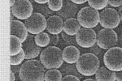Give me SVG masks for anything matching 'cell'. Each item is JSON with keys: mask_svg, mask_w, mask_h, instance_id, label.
Returning a JSON list of instances; mask_svg holds the SVG:
<instances>
[{"mask_svg": "<svg viewBox=\"0 0 122 81\" xmlns=\"http://www.w3.org/2000/svg\"><path fill=\"white\" fill-rule=\"evenodd\" d=\"M45 69L40 61L27 60L20 66L19 77L21 81H44Z\"/></svg>", "mask_w": 122, "mask_h": 81, "instance_id": "6da1fadb", "label": "cell"}, {"mask_svg": "<svg viewBox=\"0 0 122 81\" xmlns=\"http://www.w3.org/2000/svg\"><path fill=\"white\" fill-rule=\"evenodd\" d=\"M40 62L48 70L58 69L64 64L63 51L56 46H48L40 54Z\"/></svg>", "mask_w": 122, "mask_h": 81, "instance_id": "7a4b0ae2", "label": "cell"}, {"mask_svg": "<svg viewBox=\"0 0 122 81\" xmlns=\"http://www.w3.org/2000/svg\"><path fill=\"white\" fill-rule=\"evenodd\" d=\"M76 69L81 76H91L95 75L100 67L99 59L91 53H85L81 55L76 62Z\"/></svg>", "mask_w": 122, "mask_h": 81, "instance_id": "3957f363", "label": "cell"}, {"mask_svg": "<svg viewBox=\"0 0 122 81\" xmlns=\"http://www.w3.org/2000/svg\"><path fill=\"white\" fill-rule=\"evenodd\" d=\"M100 13L90 7H85L77 13V20L85 29H93L99 23Z\"/></svg>", "mask_w": 122, "mask_h": 81, "instance_id": "277c9868", "label": "cell"}, {"mask_svg": "<svg viewBox=\"0 0 122 81\" xmlns=\"http://www.w3.org/2000/svg\"><path fill=\"white\" fill-rule=\"evenodd\" d=\"M103 62L106 67L112 71H122V49L117 46L109 49L104 54Z\"/></svg>", "mask_w": 122, "mask_h": 81, "instance_id": "5b68a950", "label": "cell"}, {"mask_svg": "<svg viewBox=\"0 0 122 81\" xmlns=\"http://www.w3.org/2000/svg\"><path fill=\"white\" fill-rule=\"evenodd\" d=\"M25 25L30 34L38 35L46 29V17L39 12H34L25 21Z\"/></svg>", "mask_w": 122, "mask_h": 81, "instance_id": "8992f818", "label": "cell"}, {"mask_svg": "<svg viewBox=\"0 0 122 81\" xmlns=\"http://www.w3.org/2000/svg\"><path fill=\"white\" fill-rule=\"evenodd\" d=\"M118 37L113 29H101L97 33V44L103 50H109L111 48L116 47L117 44Z\"/></svg>", "mask_w": 122, "mask_h": 81, "instance_id": "52a82bcc", "label": "cell"}, {"mask_svg": "<svg viewBox=\"0 0 122 81\" xmlns=\"http://www.w3.org/2000/svg\"><path fill=\"white\" fill-rule=\"evenodd\" d=\"M119 13L117 10L113 8H105L100 12L99 24L102 27L106 29H116L120 24Z\"/></svg>", "mask_w": 122, "mask_h": 81, "instance_id": "ba28073f", "label": "cell"}, {"mask_svg": "<svg viewBox=\"0 0 122 81\" xmlns=\"http://www.w3.org/2000/svg\"><path fill=\"white\" fill-rule=\"evenodd\" d=\"M33 7L29 0H18L11 7V13L19 19H28L33 15Z\"/></svg>", "mask_w": 122, "mask_h": 81, "instance_id": "9c48e42d", "label": "cell"}, {"mask_svg": "<svg viewBox=\"0 0 122 81\" xmlns=\"http://www.w3.org/2000/svg\"><path fill=\"white\" fill-rule=\"evenodd\" d=\"M97 40V34L92 29H81L76 35V41L78 45L82 48H90L94 46Z\"/></svg>", "mask_w": 122, "mask_h": 81, "instance_id": "30bf717a", "label": "cell"}, {"mask_svg": "<svg viewBox=\"0 0 122 81\" xmlns=\"http://www.w3.org/2000/svg\"><path fill=\"white\" fill-rule=\"evenodd\" d=\"M35 36L33 35H29L26 41L23 43V49L22 50L25 52V59L27 60H31L33 59L41 54L42 53V49L37 45L34 41Z\"/></svg>", "mask_w": 122, "mask_h": 81, "instance_id": "8fae6325", "label": "cell"}, {"mask_svg": "<svg viewBox=\"0 0 122 81\" xmlns=\"http://www.w3.org/2000/svg\"><path fill=\"white\" fill-rule=\"evenodd\" d=\"M64 21L59 15H51L46 19V31L51 35H58L64 30Z\"/></svg>", "mask_w": 122, "mask_h": 81, "instance_id": "7c38bea8", "label": "cell"}, {"mask_svg": "<svg viewBox=\"0 0 122 81\" xmlns=\"http://www.w3.org/2000/svg\"><path fill=\"white\" fill-rule=\"evenodd\" d=\"M11 36H15L22 43L28 38V30L25 24L20 20H13L11 23Z\"/></svg>", "mask_w": 122, "mask_h": 81, "instance_id": "4fadbf2b", "label": "cell"}, {"mask_svg": "<svg viewBox=\"0 0 122 81\" xmlns=\"http://www.w3.org/2000/svg\"><path fill=\"white\" fill-rule=\"evenodd\" d=\"M78 11V7L75 3H73L72 1H64L62 8L60 11L57 12V15H59L62 19H70L74 18V16L76 15V12Z\"/></svg>", "mask_w": 122, "mask_h": 81, "instance_id": "5bb4252c", "label": "cell"}, {"mask_svg": "<svg viewBox=\"0 0 122 81\" xmlns=\"http://www.w3.org/2000/svg\"><path fill=\"white\" fill-rule=\"evenodd\" d=\"M80 51L74 45H68L63 50V58L66 63L75 64L80 58Z\"/></svg>", "mask_w": 122, "mask_h": 81, "instance_id": "9a60e30c", "label": "cell"}, {"mask_svg": "<svg viewBox=\"0 0 122 81\" xmlns=\"http://www.w3.org/2000/svg\"><path fill=\"white\" fill-rule=\"evenodd\" d=\"M81 29V24L77 19L70 18L64 21V33L68 36H76Z\"/></svg>", "mask_w": 122, "mask_h": 81, "instance_id": "2e32d148", "label": "cell"}, {"mask_svg": "<svg viewBox=\"0 0 122 81\" xmlns=\"http://www.w3.org/2000/svg\"><path fill=\"white\" fill-rule=\"evenodd\" d=\"M96 81H116V72L104 67H101L95 74Z\"/></svg>", "mask_w": 122, "mask_h": 81, "instance_id": "e0dca14e", "label": "cell"}, {"mask_svg": "<svg viewBox=\"0 0 122 81\" xmlns=\"http://www.w3.org/2000/svg\"><path fill=\"white\" fill-rule=\"evenodd\" d=\"M11 41V48H10V54L11 56H15L20 53L23 49V44L20 40L15 36H11L10 37Z\"/></svg>", "mask_w": 122, "mask_h": 81, "instance_id": "ac0fdd59", "label": "cell"}, {"mask_svg": "<svg viewBox=\"0 0 122 81\" xmlns=\"http://www.w3.org/2000/svg\"><path fill=\"white\" fill-rule=\"evenodd\" d=\"M60 71L62 73V75H65V76H75L78 77L79 79L81 78V75L78 72L77 69H76V66L74 64H63L62 67L60 68Z\"/></svg>", "mask_w": 122, "mask_h": 81, "instance_id": "d6986e66", "label": "cell"}, {"mask_svg": "<svg viewBox=\"0 0 122 81\" xmlns=\"http://www.w3.org/2000/svg\"><path fill=\"white\" fill-rule=\"evenodd\" d=\"M62 79V73L58 69H51L45 74V81H61Z\"/></svg>", "mask_w": 122, "mask_h": 81, "instance_id": "ffe728a7", "label": "cell"}, {"mask_svg": "<svg viewBox=\"0 0 122 81\" xmlns=\"http://www.w3.org/2000/svg\"><path fill=\"white\" fill-rule=\"evenodd\" d=\"M35 43L39 47H46L50 44V35L46 33H42L36 35L34 37Z\"/></svg>", "mask_w": 122, "mask_h": 81, "instance_id": "44dd1931", "label": "cell"}, {"mask_svg": "<svg viewBox=\"0 0 122 81\" xmlns=\"http://www.w3.org/2000/svg\"><path fill=\"white\" fill-rule=\"evenodd\" d=\"M88 3L90 5V7H91V8L96 10V11H98V10L103 11L108 4V1L107 0H99V1H98V0H89Z\"/></svg>", "mask_w": 122, "mask_h": 81, "instance_id": "7402d4cb", "label": "cell"}, {"mask_svg": "<svg viewBox=\"0 0 122 81\" xmlns=\"http://www.w3.org/2000/svg\"><path fill=\"white\" fill-rule=\"evenodd\" d=\"M25 52L22 50L20 51V53H19L18 54L15 55V56H11V58H10L11 66H18V65L22 63L23 61L25 60Z\"/></svg>", "mask_w": 122, "mask_h": 81, "instance_id": "603a6c76", "label": "cell"}, {"mask_svg": "<svg viewBox=\"0 0 122 81\" xmlns=\"http://www.w3.org/2000/svg\"><path fill=\"white\" fill-rule=\"evenodd\" d=\"M63 4H64V1L62 0H50L49 3H47V6L51 11L58 12L62 8Z\"/></svg>", "mask_w": 122, "mask_h": 81, "instance_id": "cb8c5ba5", "label": "cell"}, {"mask_svg": "<svg viewBox=\"0 0 122 81\" xmlns=\"http://www.w3.org/2000/svg\"><path fill=\"white\" fill-rule=\"evenodd\" d=\"M61 36H62V38L63 40L64 41V42L66 44H68V45H76V37H73V36H68L67 35L66 33H61Z\"/></svg>", "mask_w": 122, "mask_h": 81, "instance_id": "d4e9b609", "label": "cell"}, {"mask_svg": "<svg viewBox=\"0 0 122 81\" xmlns=\"http://www.w3.org/2000/svg\"><path fill=\"white\" fill-rule=\"evenodd\" d=\"M36 8L37 10H38L42 15H44L45 17L46 16H48V15H51L52 14L53 11H51L50 9H49L48 6H46V5H43V6H36Z\"/></svg>", "mask_w": 122, "mask_h": 81, "instance_id": "484cf974", "label": "cell"}, {"mask_svg": "<svg viewBox=\"0 0 122 81\" xmlns=\"http://www.w3.org/2000/svg\"><path fill=\"white\" fill-rule=\"evenodd\" d=\"M89 50H90V52L89 53L94 54V55H96V56H97V55H99L100 53H101V51H102V49L100 48V47L97 44H95V45H94V46L90 47Z\"/></svg>", "mask_w": 122, "mask_h": 81, "instance_id": "4316f807", "label": "cell"}, {"mask_svg": "<svg viewBox=\"0 0 122 81\" xmlns=\"http://www.w3.org/2000/svg\"><path fill=\"white\" fill-rule=\"evenodd\" d=\"M59 36L58 35H50V44L51 46H55L59 43Z\"/></svg>", "mask_w": 122, "mask_h": 81, "instance_id": "83f0119b", "label": "cell"}, {"mask_svg": "<svg viewBox=\"0 0 122 81\" xmlns=\"http://www.w3.org/2000/svg\"><path fill=\"white\" fill-rule=\"evenodd\" d=\"M61 81H80V79L75 76H65Z\"/></svg>", "mask_w": 122, "mask_h": 81, "instance_id": "f1b7e54d", "label": "cell"}, {"mask_svg": "<svg viewBox=\"0 0 122 81\" xmlns=\"http://www.w3.org/2000/svg\"><path fill=\"white\" fill-rule=\"evenodd\" d=\"M108 4L114 7H120L122 6V0H118V1H113V0H109Z\"/></svg>", "mask_w": 122, "mask_h": 81, "instance_id": "f546056e", "label": "cell"}, {"mask_svg": "<svg viewBox=\"0 0 122 81\" xmlns=\"http://www.w3.org/2000/svg\"><path fill=\"white\" fill-rule=\"evenodd\" d=\"M116 80L117 81H122V71L116 72Z\"/></svg>", "mask_w": 122, "mask_h": 81, "instance_id": "4dcf8cb0", "label": "cell"}, {"mask_svg": "<svg viewBox=\"0 0 122 81\" xmlns=\"http://www.w3.org/2000/svg\"><path fill=\"white\" fill-rule=\"evenodd\" d=\"M20 67H19L18 66H11V71L15 74V73H18L20 71Z\"/></svg>", "mask_w": 122, "mask_h": 81, "instance_id": "1f68e13d", "label": "cell"}, {"mask_svg": "<svg viewBox=\"0 0 122 81\" xmlns=\"http://www.w3.org/2000/svg\"><path fill=\"white\" fill-rule=\"evenodd\" d=\"M117 46V47H119V48L122 49V35H121V36H119V37H118Z\"/></svg>", "mask_w": 122, "mask_h": 81, "instance_id": "d6a6232c", "label": "cell"}, {"mask_svg": "<svg viewBox=\"0 0 122 81\" xmlns=\"http://www.w3.org/2000/svg\"><path fill=\"white\" fill-rule=\"evenodd\" d=\"M35 3H38V4L45 5L46 3H48L49 1H48V0H35Z\"/></svg>", "mask_w": 122, "mask_h": 81, "instance_id": "836d02e7", "label": "cell"}, {"mask_svg": "<svg viewBox=\"0 0 122 81\" xmlns=\"http://www.w3.org/2000/svg\"><path fill=\"white\" fill-rule=\"evenodd\" d=\"M72 3H75V4H82V3H86V0H72Z\"/></svg>", "mask_w": 122, "mask_h": 81, "instance_id": "e575fe53", "label": "cell"}, {"mask_svg": "<svg viewBox=\"0 0 122 81\" xmlns=\"http://www.w3.org/2000/svg\"><path fill=\"white\" fill-rule=\"evenodd\" d=\"M10 80H11V81H15V73H13L11 71H10Z\"/></svg>", "mask_w": 122, "mask_h": 81, "instance_id": "d590c367", "label": "cell"}, {"mask_svg": "<svg viewBox=\"0 0 122 81\" xmlns=\"http://www.w3.org/2000/svg\"><path fill=\"white\" fill-rule=\"evenodd\" d=\"M118 13H119L120 15V19H121V20H122V6L120 7L119 9H118Z\"/></svg>", "mask_w": 122, "mask_h": 81, "instance_id": "8d00e7d4", "label": "cell"}, {"mask_svg": "<svg viewBox=\"0 0 122 81\" xmlns=\"http://www.w3.org/2000/svg\"><path fill=\"white\" fill-rule=\"evenodd\" d=\"M15 2H16V1H14V0H12V1H10L9 2V3H10V6H11V7L12 6V7H13V6H14V4L15 3Z\"/></svg>", "mask_w": 122, "mask_h": 81, "instance_id": "74e56055", "label": "cell"}, {"mask_svg": "<svg viewBox=\"0 0 122 81\" xmlns=\"http://www.w3.org/2000/svg\"><path fill=\"white\" fill-rule=\"evenodd\" d=\"M83 81H96V80H93V79H86V80H84Z\"/></svg>", "mask_w": 122, "mask_h": 81, "instance_id": "f35d334b", "label": "cell"}]
</instances>
